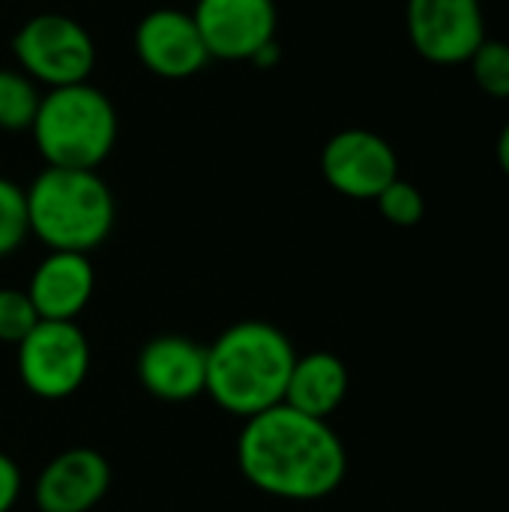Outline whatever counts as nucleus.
Masks as SVG:
<instances>
[{
  "label": "nucleus",
  "mask_w": 509,
  "mask_h": 512,
  "mask_svg": "<svg viewBox=\"0 0 509 512\" xmlns=\"http://www.w3.org/2000/svg\"><path fill=\"white\" fill-rule=\"evenodd\" d=\"M141 387L159 402H192L207 390V348L186 336L150 339L135 363Z\"/></svg>",
  "instance_id": "12"
},
{
  "label": "nucleus",
  "mask_w": 509,
  "mask_h": 512,
  "mask_svg": "<svg viewBox=\"0 0 509 512\" xmlns=\"http://www.w3.org/2000/svg\"><path fill=\"white\" fill-rule=\"evenodd\" d=\"M12 51L24 75L57 87L84 84L96 63V45L90 33L69 15L42 12L21 24L12 39Z\"/></svg>",
  "instance_id": "5"
},
{
  "label": "nucleus",
  "mask_w": 509,
  "mask_h": 512,
  "mask_svg": "<svg viewBox=\"0 0 509 512\" xmlns=\"http://www.w3.org/2000/svg\"><path fill=\"white\" fill-rule=\"evenodd\" d=\"M498 159H501V168L507 171L509 177V123L507 129L501 132V141H498Z\"/></svg>",
  "instance_id": "21"
},
{
  "label": "nucleus",
  "mask_w": 509,
  "mask_h": 512,
  "mask_svg": "<svg viewBox=\"0 0 509 512\" xmlns=\"http://www.w3.org/2000/svg\"><path fill=\"white\" fill-rule=\"evenodd\" d=\"M138 60L159 78H189L210 60L207 45L192 15L180 9H156L138 21L135 30Z\"/></svg>",
  "instance_id": "11"
},
{
  "label": "nucleus",
  "mask_w": 509,
  "mask_h": 512,
  "mask_svg": "<svg viewBox=\"0 0 509 512\" xmlns=\"http://www.w3.org/2000/svg\"><path fill=\"white\" fill-rule=\"evenodd\" d=\"M27 219L51 252L87 255L114 228V195L96 171L48 165L27 189Z\"/></svg>",
  "instance_id": "3"
},
{
  "label": "nucleus",
  "mask_w": 509,
  "mask_h": 512,
  "mask_svg": "<svg viewBox=\"0 0 509 512\" xmlns=\"http://www.w3.org/2000/svg\"><path fill=\"white\" fill-rule=\"evenodd\" d=\"M192 18L219 60H252L276 36L273 0H198Z\"/></svg>",
  "instance_id": "9"
},
{
  "label": "nucleus",
  "mask_w": 509,
  "mask_h": 512,
  "mask_svg": "<svg viewBox=\"0 0 509 512\" xmlns=\"http://www.w3.org/2000/svg\"><path fill=\"white\" fill-rule=\"evenodd\" d=\"M471 69L477 84L495 96V99H509V45L507 42H492L486 39L474 57H471Z\"/></svg>",
  "instance_id": "17"
},
{
  "label": "nucleus",
  "mask_w": 509,
  "mask_h": 512,
  "mask_svg": "<svg viewBox=\"0 0 509 512\" xmlns=\"http://www.w3.org/2000/svg\"><path fill=\"white\" fill-rule=\"evenodd\" d=\"M297 351L270 321H237L207 345V396L234 417L282 405Z\"/></svg>",
  "instance_id": "2"
},
{
  "label": "nucleus",
  "mask_w": 509,
  "mask_h": 512,
  "mask_svg": "<svg viewBox=\"0 0 509 512\" xmlns=\"http://www.w3.org/2000/svg\"><path fill=\"white\" fill-rule=\"evenodd\" d=\"M39 321L42 318H39L33 300L27 297V291L0 288V342L18 345Z\"/></svg>",
  "instance_id": "18"
},
{
  "label": "nucleus",
  "mask_w": 509,
  "mask_h": 512,
  "mask_svg": "<svg viewBox=\"0 0 509 512\" xmlns=\"http://www.w3.org/2000/svg\"><path fill=\"white\" fill-rule=\"evenodd\" d=\"M15 348L21 384L48 402L78 393L90 372V345L75 321H39Z\"/></svg>",
  "instance_id": "6"
},
{
  "label": "nucleus",
  "mask_w": 509,
  "mask_h": 512,
  "mask_svg": "<svg viewBox=\"0 0 509 512\" xmlns=\"http://www.w3.org/2000/svg\"><path fill=\"white\" fill-rule=\"evenodd\" d=\"M111 489V465L93 447H72L54 456L36 477L39 512H90Z\"/></svg>",
  "instance_id": "10"
},
{
  "label": "nucleus",
  "mask_w": 509,
  "mask_h": 512,
  "mask_svg": "<svg viewBox=\"0 0 509 512\" xmlns=\"http://www.w3.org/2000/svg\"><path fill=\"white\" fill-rule=\"evenodd\" d=\"M30 132L51 168L96 171L117 141V114L108 96L84 81L51 90Z\"/></svg>",
  "instance_id": "4"
},
{
  "label": "nucleus",
  "mask_w": 509,
  "mask_h": 512,
  "mask_svg": "<svg viewBox=\"0 0 509 512\" xmlns=\"http://www.w3.org/2000/svg\"><path fill=\"white\" fill-rule=\"evenodd\" d=\"M321 171L327 183L348 198H378L399 177V162L381 135L345 129L327 141Z\"/></svg>",
  "instance_id": "8"
},
{
  "label": "nucleus",
  "mask_w": 509,
  "mask_h": 512,
  "mask_svg": "<svg viewBox=\"0 0 509 512\" xmlns=\"http://www.w3.org/2000/svg\"><path fill=\"white\" fill-rule=\"evenodd\" d=\"M30 234L27 219V192L0 177V258L12 255Z\"/></svg>",
  "instance_id": "16"
},
{
  "label": "nucleus",
  "mask_w": 509,
  "mask_h": 512,
  "mask_svg": "<svg viewBox=\"0 0 509 512\" xmlns=\"http://www.w3.org/2000/svg\"><path fill=\"white\" fill-rule=\"evenodd\" d=\"M345 396H348L345 363L330 351H315L294 360L282 402L300 414L327 420L345 402Z\"/></svg>",
  "instance_id": "14"
},
{
  "label": "nucleus",
  "mask_w": 509,
  "mask_h": 512,
  "mask_svg": "<svg viewBox=\"0 0 509 512\" xmlns=\"http://www.w3.org/2000/svg\"><path fill=\"white\" fill-rule=\"evenodd\" d=\"M42 96L36 93L30 75L15 69H0V129L21 132L36 120Z\"/></svg>",
  "instance_id": "15"
},
{
  "label": "nucleus",
  "mask_w": 509,
  "mask_h": 512,
  "mask_svg": "<svg viewBox=\"0 0 509 512\" xmlns=\"http://www.w3.org/2000/svg\"><path fill=\"white\" fill-rule=\"evenodd\" d=\"M375 201H378V207H381V216H384L387 222L399 225V228L417 225V222L423 219V213H426V201H423V195L417 192V186H411V183H405V180H399V177H396Z\"/></svg>",
  "instance_id": "19"
},
{
  "label": "nucleus",
  "mask_w": 509,
  "mask_h": 512,
  "mask_svg": "<svg viewBox=\"0 0 509 512\" xmlns=\"http://www.w3.org/2000/svg\"><path fill=\"white\" fill-rule=\"evenodd\" d=\"M96 291V273L81 252H51L33 270L27 297L42 321H75Z\"/></svg>",
  "instance_id": "13"
},
{
  "label": "nucleus",
  "mask_w": 509,
  "mask_h": 512,
  "mask_svg": "<svg viewBox=\"0 0 509 512\" xmlns=\"http://www.w3.org/2000/svg\"><path fill=\"white\" fill-rule=\"evenodd\" d=\"M18 495H21V471L6 453H0V512L12 510Z\"/></svg>",
  "instance_id": "20"
},
{
  "label": "nucleus",
  "mask_w": 509,
  "mask_h": 512,
  "mask_svg": "<svg viewBox=\"0 0 509 512\" xmlns=\"http://www.w3.org/2000/svg\"><path fill=\"white\" fill-rule=\"evenodd\" d=\"M237 465L270 498L321 501L342 486L348 456L327 420L300 414L282 402L243 423Z\"/></svg>",
  "instance_id": "1"
},
{
  "label": "nucleus",
  "mask_w": 509,
  "mask_h": 512,
  "mask_svg": "<svg viewBox=\"0 0 509 512\" xmlns=\"http://www.w3.org/2000/svg\"><path fill=\"white\" fill-rule=\"evenodd\" d=\"M408 33L432 63H465L486 42L480 0H408Z\"/></svg>",
  "instance_id": "7"
}]
</instances>
